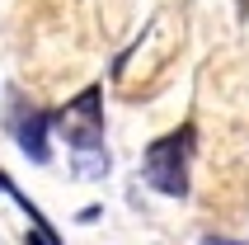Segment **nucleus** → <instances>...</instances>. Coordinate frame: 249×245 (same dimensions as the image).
Wrapping results in <instances>:
<instances>
[{
    "mask_svg": "<svg viewBox=\"0 0 249 245\" xmlns=\"http://www.w3.org/2000/svg\"><path fill=\"white\" fill-rule=\"evenodd\" d=\"M47 113H33L28 109L24 118H14V137H19V151H24L28 161H38V165H47L52 161V151H47Z\"/></svg>",
    "mask_w": 249,
    "mask_h": 245,
    "instance_id": "3",
    "label": "nucleus"
},
{
    "mask_svg": "<svg viewBox=\"0 0 249 245\" xmlns=\"http://www.w3.org/2000/svg\"><path fill=\"white\" fill-rule=\"evenodd\" d=\"M188 151H193V127L160 137L155 146H146V184L155 193L183 198L188 193Z\"/></svg>",
    "mask_w": 249,
    "mask_h": 245,
    "instance_id": "2",
    "label": "nucleus"
},
{
    "mask_svg": "<svg viewBox=\"0 0 249 245\" xmlns=\"http://www.w3.org/2000/svg\"><path fill=\"white\" fill-rule=\"evenodd\" d=\"M24 245H56V236H52V231H42V226H33Z\"/></svg>",
    "mask_w": 249,
    "mask_h": 245,
    "instance_id": "4",
    "label": "nucleus"
},
{
    "mask_svg": "<svg viewBox=\"0 0 249 245\" xmlns=\"http://www.w3.org/2000/svg\"><path fill=\"white\" fill-rule=\"evenodd\" d=\"M61 132H66L71 151H75V170L85 179L108 175V151H104V109H99V90H85L80 99H71L56 113Z\"/></svg>",
    "mask_w": 249,
    "mask_h": 245,
    "instance_id": "1",
    "label": "nucleus"
},
{
    "mask_svg": "<svg viewBox=\"0 0 249 245\" xmlns=\"http://www.w3.org/2000/svg\"><path fill=\"white\" fill-rule=\"evenodd\" d=\"M202 245H245V241H231V236H207Z\"/></svg>",
    "mask_w": 249,
    "mask_h": 245,
    "instance_id": "5",
    "label": "nucleus"
}]
</instances>
